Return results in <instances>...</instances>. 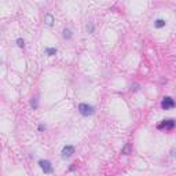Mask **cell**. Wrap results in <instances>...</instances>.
Listing matches in <instances>:
<instances>
[{
  "label": "cell",
  "mask_w": 176,
  "mask_h": 176,
  "mask_svg": "<svg viewBox=\"0 0 176 176\" xmlns=\"http://www.w3.org/2000/svg\"><path fill=\"white\" fill-rule=\"evenodd\" d=\"M175 106H176V103H175V100H173L171 96H165L164 99H162V102H161V107H162L164 110L173 109Z\"/></svg>",
  "instance_id": "7a4b0ae2"
},
{
  "label": "cell",
  "mask_w": 176,
  "mask_h": 176,
  "mask_svg": "<svg viewBox=\"0 0 176 176\" xmlns=\"http://www.w3.org/2000/svg\"><path fill=\"white\" fill-rule=\"evenodd\" d=\"M165 25H167V21H165V19H161V18L155 19V22H154V26L157 28V29H161V28H164Z\"/></svg>",
  "instance_id": "8992f818"
},
{
  "label": "cell",
  "mask_w": 176,
  "mask_h": 176,
  "mask_svg": "<svg viewBox=\"0 0 176 176\" xmlns=\"http://www.w3.org/2000/svg\"><path fill=\"white\" fill-rule=\"evenodd\" d=\"M62 36L65 37V39H67V40H69V39H72V30L70 29H63V33H62Z\"/></svg>",
  "instance_id": "52a82bcc"
},
{
  "label": "cell",
  "mask_w": 176,
  "mask_h": 176,
  "mask_svg": "<svg viewBox=\"0 0 176 176\" xmlns=\"http://www.w3.org/2000/svg\"><path fill=\"white\" fill-rule=\"evenodd\" d=\"M46 22H47L48 26H52V23H54V17L51 15V14H47V15H46Z\"/></svg>",
  "instance_id": "9c48e42d"
},
{
  "label": "cell",
  "mask_w": 176,
  "mask_h": 176,
  "mask_svg": "<svg viewBox=\"0 0 176 176\" xmlns=\"http://www.w3.org/2000/svg\"><path fill=\"white\" fill-rule=\"evenodd\" d=\"M72 154H74V147L72 144H67L62 149V157L63 158H69L72 157Z\"/></svg>",
  "instance_id": "5b68a950"
},
{
  "label": "cell",
  "mask_w": 176,
  "mask_h": 176,
  "mask_svg": "<svg viewBox=\"0 0 176 176\" xmlns=\"http://www.w3.org/2000/svg\"><path fill=\"white\" fill-rule=\"evenodd\" d=\"M39 165H40V168L43 169L44 173H52L54 168H52V165H51L50 161H47V160H40V161H39Z\"/></svg>",
  "instance_id": "277c9868"
},
{
  "label": "cell",
  "mask_w": 176,
  "mask_h": 176,
  "mask_svg": "<svg viewBox=\"0 0 176 176\" xmlns=\"http://www.w3.org/2000/svg\"><path fill=\"white\" fill-rule=\"evenodd\" d=\"M175 125H176V121L172 120V118H169V120H164L161 124H158L157 128L158 129H173Z\"/></svg>",
  "instance_id": "3957f363"
},
{
  "label": "cell",
  "mask_w": 176,
  "mask_h": 176,
  "mask_svg": "<svg viewBox=\"0 0 176 176\" xmlns=\"http://www.w3.org/2000/svg\"><path fill=\"white\" fill-rule=\"evenodd\" d=\"M87 29H88V32H90V33H92V32H94V25H92V23H90V25L87 26Z\"/></svg>",
  "instance_id": "7c38bea8"
},
{
  "label": "cell",
  "mask_w": 176,
  "mask_h": 176,
  "mask_svg": "<svg viewBox=\"0 0 176 176\" xmlns=\"http://www.w3.org/2000/svg\"><path fill=\"white\" fill-rule=\"evenodd\" d=\"M32 107H33V109H37V102H36V99L32 100Z\"/></svg>",
  "instance_id": "4fadbf2b"
},
{
  "label": "cell",
  "mask_w": 176,
  "mask_h": 176,
  "mask_svg": "<svg viewBox=\"0 0 176 176\" xmlns=\"http://www.w3.org/2000/svg\"><path fill=\"white\" fill-rule=\"evenodd\" d=\"M79 111L81 116L88 117V116H92L95 113V107L91 106V105H87V103H80L79 105Z\"/></svg>",
  "instance_id": "6da1fadb"
},
{
  "label": "cell",
  "mask_w": 176,
  "mask_h": 176,
  "mask_svg": "<svg viewBox=\"0 0 176 176\" xmlns=\"http://www.w3.org/2000/svg\"><path fill=\"white\" fill-rule=\"evenodd\" d=\"M131 151H132V146H131V143H127V146L123 149V154H131Z\"/></svg>",
  "instance_id": "30bf717a"
},
{
  "label": "cell",
  "mask_w": 176,
  "mask_h": 176,
  "mask_svg": "<svg viewBox=\"0 0 176 176\" xmlns=\"http://www.w3.org/2000/svg\"><path fill=\"white\" fill-rule=\"evenodd\" d=\"M39 131H46V125L40 124V125H39Z\"/></svg>",
  "instance_id": "5bb4252c"
},
{
  "label": "cell",
  "mask_w": 176,
  "mask_h": 176,
  "mask_svg": "<svg viewBox=\"0 0 176 176\" xmlns=\"http://www.w3.org/2000/svg\"><path fill=\"white\" fill-rule=\"evenodd\" d=\"M46 54H47L48 56L55 55V54H56V48H55V47H54V48H50V47H48V48H46Z\"/></svg>",
  "instance_id": "ba28073f"
},
{
  "label": "cell",
  "mask_w": 176,
  "mask_h": 176,
  "mask_svg": "<svg viewBox=\"0 0 176 176\" xmlns=\"http://www.w3.org/2000/svg\"><path fill=\"white\" fill-rule=\"evenodd\" d=\"M17 44H18V47H25V41H23V39H18Z\"/></svg>",
  "instance_id": "8fae6325"
}]
</instances>
